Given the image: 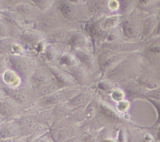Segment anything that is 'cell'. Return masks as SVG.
Masks as SVG:
<instances>
[{
	"label": "cell",
	"mask_w": 160,
	"mask_h": 142,
	"mask_svg": "<svg viewBox=\"0 0 160 142\" xmlns=\"http://www.w3.org/2000/svg\"><path fill=\"white\" fill-rule=\"evenodd\" d=\"M141 56L136 52L130 53L123 60L106 73V76L110 81H123L129 80L141 70Z\"/></svg>",
	"instance_id": "cell-1"
},
{
	"label": "cell",
	"mask_w": 160,
	"mask_h": 142,
	"mask_svg": "<svg viewBox=\"0 0 160 142\" xmlns=\"http://www.w3.org/2000/svg\"><path fill=\"white\" fill-rule=\"evenodd\" d=\"M122 37L126 42H134V41L141 39L142 29V21L133 17L123 18L120 24Z\"/></svg>",
	"instance_id": "cell-2"
},
{
	"label": "cell",
	"mask_w": 160,
	"mask_h": 142,
	"mask_svg": "<svg viewBox=\"0 0 160 142\" xmlns=\"http://www.w3.org/2000/svg\"><path fill=\"white\" fill-rule=\"evenodd\" d=\"M130 53L116 52L102 48V51L100 52L97 59L100 71L106 74L122 60H123Z\"/></svg>",
	"instance_id": "cell-3"
},
{
	"label": "cell",
	"mask_w": 160,
	"mask_h": 142,
	"mask_svg": "<svg viewBox=\"0 0 160 142\" xmlns=\"http://www.w3.org/2000/svg\"><path fill=\"white\" fill-rule=\"evenodd\" d=\"M8 61L12 70L25 79H30L35 71V66L31 59L20 56H9Z\"/></svg>",
	"instance_id": "cell-4"
},
{
	"label": "cell",
	"mask_w": 160,
	"mask_h": 142,
	"mask_svg": "<svg viewBox=\"0 0 160 142\" xmlns=\"http://www.w3.org/2000/svg\"><path fill=\"white\" fill-rule=\"evenodd\" d=\"M143 56L153 68H160V37H152L145 46Z\"/></svg>",
	"instance_id": "cell-5"
},
{
	"label": "cell",
	"mask_w": 160,
	"mask_h": 142,
	"mask_svg": "<svg viewBox=\"0 0 160 142\" xmlns=\"http://www.w3.org/2000/svg\"><path fill=\"white\" fill-rule=\"evenodd\" d=\"M46 68L49 70L55 81L63 88L78 85V83L76 82L74 78L70 73L66 72V70H62L50 64H47Z\"/></svg>",
	"instance_id": "cell-6"
},
{
	"label": "cell",
	"mask_w": 160,
	"mask_h": 142,
	"mask_svg": "<svg viewBox=\"0 0 160 142\" xmlns=\"http://www.w3.org/2000/svg\"><path fill=\"white\" fill-rule=\"evenodd\" d=\"M141 48V45L136 42H120L119 40L112 42H104L102 48L120 53H132Z\"/></svg>",
	"instance_id": "cell-7"
},
{
	"label": "cell",
	"mask_w": 160,
	"mask_h": 142,
	"mask_svg": "<svg viewBox=\"0 0 160 142\" xmlns=\"http://www.w3.org/2000/svg\"><path fill=\"white\" fill-rule=\"evenodd\" d=\"M73 54L78 58L80 63L84 68L87 69L88 71L90 73L95 72L96 68L98 67V59L88 49L75 50V51H73Z\"/></svg>",
	"instance_id": "cell-8"
},
{
	"label": "cell",
	"mask_w": 160,
	"mask_h": 142,
	"mask_svg": "<svg viewBox=\"0 0 160 142\" xmlns=\"http://www.w3.org/2000/svg\"><path fill=\"white\" fill-rule=\"evenodd\" d=\"M65 70L74 78L76 82L80 85L86 86L88 84L89 80H90V77H89L90 73L81 63L65 69Z\"/></svg>",
	"instance_id": "cell-9"
},
{
	"label": "cell",
	"mask_w": 160,
	"mask_h": 142,
	"mask_svg": "<svg viewBox=\"0 0 160 142\" xmlns=\"http://www.w3.org/2000/svg\"><path fill=\"white\" fill-rule=\"evenodd\" d=\"M53 80L54 78H53L52 75L47 68L46 70L45 69H36L35 71L32 73L31 78H30L31 84L36 88H38V87L51 82Z\"/></svg>",
	"instance_id": "cell-10"
},
{
	"label": "cell",
	"mask_w": 160,
	"mask_h": 142,
	"mask_svg": "<svg viewBox=\"0 0 160 142\" xmlns=\"http://www.w3.org/2000/svg\"><path fill=\"white\" fill-rule=\"evenodd\" d=\"M5 93L9 95L14 101L20 105L28 102L31 98V92L25 88H20V87H4Z\"/></svg>",
	"instance_id": "cell-11"
},
{
	"label": "cell",
	"mask_w": 160,
	"mask_h": 142,
	"mask_svg": "<svg viewBox=\"0 0 160 142\" xmlns=\"http://www.w3.org/2000/svg\"><path fill=\"white\" fill-rule=\"evenodd\" d=\"M159 18L155 14H151L142 20V29L141 40H148L152 37Z\"/></svg>",
	"instance_id": "cell-12"
},
{
	"label": "cell",
	"mask_w": 160,
	"mask_h": 142,
	"mask_svg": "<svg viewBox=\"0 0 160 142\" xmlns=\"http://www.w3.org/2000/svg\"><path fill=\"white\" fill-rule=\"evenodd\" d=\"M86 33L89 35V37L94 40L95 43H96L98 41L102 40L103 37H105L106 40V37L108 35V33L104 32L101 29L99 25V21H88L86 23L85 27H84Z\"/></svg>",
	"instance_id": "cell-13"
},
{
	"label": "cell",
	"mask_w": 160,
	"mask_h": 142,
	"mask_svg": "<svg viewBox=\"0 0 160 142\" xmlns=\"http://www.w3.org/2000/svg\"><path fill=\"white\" fill-rule=\"evenodd\" d=\"M123 18H124V15L123 14H113V15L107 16L99 20L100 27L104 32L109 33L116 27L120 25Z\"/></svg>",
	"instance_id": "cell-14"
},
{
	"label": "cell",
	"mask_w": 160,
	"mask_h": 142,
	"mask_svg": "<svg viewBox=\"0 0 160 142\" xmlns=\"http://www.w3.org/2000/svg\"><path fill=\"white\" fill-rule=\"evenodd\" d=\"M77 6L78 5L72 4L66 0H61L58 3L57 9L60 15L65 20H72L77 17V13H78Z\"/></svg>",
	"instance_id": "cell-15"
},
{
	"label": "cell",
	"mask_w": 160,
	"mask_h": 142,
	"mask_svg": "<svg viewBox=\"0 0 160 142\" xmlns=\"http://www.w3.org/2000/svg\"><path fill=\"white\" fill-rule=\"evenodd\" d=\"M88 42L87 36L81 33H76V34H71L70 38L66 43L73 51H75L78 49H88Z\"/></svg>",
	"instance_id": "cell-16"
},
{
	"label": "cell",
	"mask_w": 160,
	"mask_h": 142,
	"mask_svg": "<svg viewBox=\"0 0 160 142\" xmlns=\"http://www.w3.org/2000/svg\"><path fill=\"white\" fill-rule=\"evenodd\" d=\"M91 95L87 92H80L67 100L66 102L67 106L70 109H79L82 106L86 105L90 101Z\"/></svg>",
	"instance_id": "cell-17"
},
{
	"label": "cell",
	"mask_w": 160,
	"mask_h": 142,
	"mask_svg": "<svg viewBox=\"0 0 160 142\" xmlns=\"http://www.w3.org/2000/svg\"><path fill=\"white\" fill-rule=\"evenodd\" d=\"M68 95L67 94L66 91L62 89L58 91L55 92V93L51 94L47 96L42 97L39 98L38 102H40L42 106H48L52 105H56L58 103H60V101H63L67 98Z\"/></svg>",
	"instance_id": "cell-18"
},
{
	"label": "cell",
	"mask_w": 160,
	"mask_h": 142,
	"mask_svg": "<svg viewBox=\"0 0 160 142\" xmlns=\"http://www.w3.org/2000/svg\"><path fill=\"white\" fill-rule=\"evenodd\" d=\"M109 0H88L87 3L89 12L95 15L104 13L108 9Z\"/></svg>",
	"instance_id": "cell-19"
},
{
	"label": "cell",
	"mask_w": 160,
	"mask_h": 142,
	"mask_svg": "<svg viewBox=\"0 0 160 142\" xmlns=\"http://www.w3.org/2000/svg\"><path fill=\"white\" fill-rule=\"evenodd\" d=\"M124 89L125 91L133 98H145V94L148 91L138 84L135 81L134 82L130 81L128 84H125Z\"/></svg>",
	"instance_id": "cell-20"
},
{
	"label": "cell",
	"mask_w": 160,
	"mask_h": 142,
	"mask_svg": "<svg viewBox=\"0 0 160 142\" xmlns=\"http://www.w3.org/2000/svg\"><path fill=\"white\" fill-rule=\"evenodd\" d=\"M19 128L13 123H6L0 126V140L17 137Z\"/></svg>",
	"instance_id": "cell-21"
},
{
	"label": "cell",
	"mask_w": 160,
	"mask_h": 142,
	"mask_svg": "<svg viewBox=\"0 0 160 142\" xmlns=\"http://www.w3.org/2000/svg\"><path fill=\"white\" fill-rule=\"evenodd\" d=\"M62 88H63V87H61L55 80H53L51 82L48 83V84H45V85L36 89H38L37 94H38L40 98H42V97H45L47 96V95H51V94L55 93V92L61 90Z\"/></svg>",
	"instance_id": "cell-22"
},
{
	"label": "cell",
	"mask_w": 160,
	"mask_h": 142,
	"mask_svg": "<svg viewBox=\"0 0 160 142\" xmlns=\"http://www.w3.org/2000/svg\"><path fill=\"white\" fill-rule=\"evenodd\" d=\"M57 61L58 64L59 66H62L65 69L73 66H76L80 63L79 60L76 57V56L74 54H72V53H63V54L60 55L57 58Z\"/></svg>",
	"instance_id": "cell-23"
},
{
	"label": "cell",
	"mask_w": 160,
	"mask_h": 142,
	"mask_svg": "<svg viewBox=\"0 0 160 142\" xmlns=\"http://www.w3.org/2000/svg\"><path fill=\"white\" fill-rule=\"evenodd\" d=\"M98 109H99L101 113L109 120L117 121L120 119L118 112H116L109 105L106 104L104 101H100V103H98Z\"/></svg>",
	"instance_id": "cell-24"
},
{
	"label": "cell",
	"mask_w": 160,
	"mask_h": 142,
	"mask_svg": "<svg viewBox=\"0 0 160 142\" xmlns=\"http://www.w3.org/2000/svg\"><path fill=\"white\" fill-rule=\"evenodd\" d=\"M3 79L7 84L11 87H17L20 85V75L14 70H6L3 73Z\"/></svg>",
	"instance_id": "cell-25"
},
{
	"label": "cell",
	"mask_w": 160,
	"mask_h": 142,
	"mask_svg": "<svg viewBox=\"0 0 160 142\" xmlns=\"http://www.w3.org/2000/svg\"><path fill=\"white\" fill-rule=\"evenodd\" d=\"M21 38L23 42L28 45L32 47H37L39 42L42 41V39L38 34L32 32H25L21 35Z\"/></svg>",
	"instance_id": "cell-26"
},
{
	"label": "cell",
	"mask_w": 160,
	"mask_h": 142,
	"mask_svg": "<svg viewBox=\"0 0 160 142\" xmlns=\"http://www.w3.org/2000/svg\"><path fill=\"white\" fill-rule=\"evenodd\" d=\"M16 112V108L13 105L8 101H0V115L2 117H10Z\"/></svg>",
	"instance_id": "cell-27"
},
{
	"label": "cell",
	"mask_w": 160,
	"mask_h": 142,
	"mask_svg": "<svg viewBox=\"0 0 160 142\" xmlns=\"http://www.w3.org/2000/svg\"><path fill=\"white\" fill-rule=\"evenodd\" d=\"M38 9L42 12H45L51 6L54 0H30Z\"/></svg>",
	"instance_id": "cell-28"
},
{
	"label": "cell",
	"mask_w": 160,
	"mask_h": 142,
	"mask_svg": "<svg viewBox=\"0 0 160 142\" xmlns=\"http://www.w3.org/2000/svg\"><path fill=\"white\" fill-rule=\"evenodd\" d=\"M148 100V102L155 108L157 113V120H156V123L153 125V127L157 128L158 126H160V100L153 99V98H146Z\"/></svg>",
	"instance_id": "cell-29"
},
{
	"label": "cell",
	"mask_w": 160,
	"mask_h": 142,
	"mask_svg": "<svg viewBox=\"0 0 160 142\" xmlns=\"http://www.w3.org/2000/svg\"><path fill=\"white\" fill-rule=\"evenodd\" d=\"M156 0H137L136 6L142 10H148L154 6Z\"/></svg>",
	"instance_id": "cell-30"
},
{
	"label": "cell",
	"mask_w": 160,
	"mask_h": 142,
	"mask_svg": "<svg viewBox=\"0 0 160 142\" xmlns=\"http://www.w3.org/2000/svg\"><path fill=\"white\" fill-rule=\"evenodd\" d=\"M43 54L45 59L48 62H51V61L54 60L55 58L56 57V50L52 45H47L46 48L44 50Z\"/></svg>",
	"instance_id": "cell-31"
},
{
	"label": "cell",
	"mask_w": 160,
	"mask_h": 142,
	"mask_svg": "<svg viewBox=\"0 0 160 142\" xmlns=\"http://www.w3.org/2000/svg\"><path fill=\"white\" fill-rule=\"evenodd\" d=\"M97 86H98V88H99L101 91H102L110 92V94L111 92L116 88L114 84H112V81L110 82V81H109V80H108V81H100V82L98 83Z\"/></svg>",
	"instance_id": "cell-32"
},
{
	"label": "cell",
	"mask_w": 160,
	"mask_h": 142,
	"mask_svg": "<svg viewBox=\"0 0 160 142\" xmlns=\"http://www.w3.org/2000/svg\"><path fill=\"white\" fill-rule=\"evenodd\" d=\"M111 98L113 101L119 102V101L124 100L125 91L120 88H115L111 92Z\"/></svg>",
	"instance_id": "cell-33"
},
{
	"label": "cell",
	"mask_w": 160,
	"mask_h": 142,
	"mask_svg": "<svg viewBox=\"0 0 160 142\" xmlns=\"http://www.w3.org/2000/svg\"><path fill=\"white\" fill-rule=\"evenodd\" d=\"M134 0H119L120 5V10L123 12V15L124 12H129L134 4Z\"/></svg>",
	"instance_id": "cell-34"
},
{
	"label": "cell",
	"mask_w": 160,
	"mask_h": 142,
	"mask_svg": "<svg viewBox=\"0 0 160 142\" xmlns=\"http://www.w3.org/2000/svg\"><path fill=\"white\" fill-rule=\"evenodd\" d=\"M145 98H153V99L160 100V87L153 90L147 91L145 95Z\"/></svg>",
	"instance_id": "cell-35"
},
{
	"label": "cell",
	"mask_w": 160,
	"mask_h": 142,
	"mask_svg": "<svg viewBox=\"0 0 160 142\" xmlns=\"http://www.w3.org/2000/svg\"><path fill=\"white\" fill-rule=\"evenodd\" d=\"M17 10L19 11L20 13L28 14L32 11V7L30 4L24 3V4H18L17 6Z\"/></svg>",
	"instance_id": "cell-36"
},
{
	"label": "cell",
	"mask_w": 160,
	"mask_h": 142,
	"mask_svg": "<svg viewBox=\"0 0 160 142\" xmlns=\"http://www.w3.org/2000/svg\"><path fill=\"white\" fill-rule=\"evenodd\" d=\"M130 107L129 101L127 100H122V101L117 102V109L120 112H125L128 110Z\"/></svg>",
	"instance_id": "cell-37"
},
{
	"label": "cell",
	"mask_w": 160,
	"mask_h": 142,
	"mask_svg": "<svg viewBox=\"0 0 160 142\" xmlns=\"http://www.w3.org/2000/svg\"><path fill=\"white\" fill-rule=\"evenodd\" d=\"M108 9L111 12L120 10V5L119 0H109V2H108Z\"/></svg>",
	"instance_id": "cell-38"
},
{
	"label": "cell",
	"mask_w": 160,
	"mask_h": 142,
	"mask_svg": "<svg viewBox=\"0 0 160 142\" xmlns=\"http://www.w3.org/2000/svg\"><path fill=\"white\" fill-rule=\"evenodd\" d=\"M9 35V30L3 21L0 20V38H5Z\"/></svg>",
	"instance_id": "cell-39"
},
{
	"label": "cell",
	"mask_w": 160,
	"mask_h": 142,
	"mask_svg": "<svg viewBox=\"0 0 160 142\" xmlns=\"http://www.w3.org/2000/svg\"><path fill=\"white\" fill-rule=\"evenodd\" d=\"M6 62L5 60V58L2 56H0V74L6 71Z\"/></svg>",
	"instance_id": "cell-40"
},
{
	"label": "cell",
	"mask_w": 160,
	"mask_h": 142,
	"mask_svg": "<svg viewBox=\"0 0 160 142\" xmlns=\"http://www.w3.org/2000/svg\"><path fill=\"white\" fill-rule=\"evenodd\" d=\"M160 37V17H159V20L158 21L157 25H156V27L155 29L154 33L152 34V37Z\"/></svg>",
	"instance_id": "cell-41"
},
{
	"label": "cell",
	"mask_w": 160,
	"mask_h": 142,
	"mask_svg": "<svg viewBox=\"0 0 160 142\" xmlns=\"http://www.w3.org/2000/svg\"><path fill=\"white\" fill-rule=\"evenodd\" d=\"M156 140L160 142V126L156 128Z\"/></svg>",
	"instance_id": "cell-42"
},
{
	"label": "cell",
	"mask_w": 160,
	"mask_h": 142,
	"mask_svg": "<svg viewBox=\"0 0 160 142\" xmlns=\"http://www.w3.org/2000/svg\"><path fill=\"white\" fill-rule=\"evenodd\" d=\"M66 1L72 3V4L79 5L80 2H81V0H66Z\"/></svg>",
	"instance_id": "cell-43"
},
{
	"label": "cell",
	"mask_w": 160,
	"mask_h": 142,
	"mask_svg": "<svg viewBox=\"0 0 160 142\" xmlns=\"http://www.w3.org/2000/svg\"><path fill=\"white\" fill-rule=\"evenodd\" d=\"M105 142H113V141H112V140H106Z\"/></svg>",
	"instance_id": "cell-44"
},
{
	"label": "cell",
	"mask_w": 160,
	"mask_h": 142,
	"mask_svg": "<svg viewBox=\"0 0 160 142\" xmlns=\"http://www.w3.org/2000/svg\"><path fill=\"white\" fill-rule=\"evenodd\" d=\"M157 71H158V72H159V74H160V68L159 69V70H157Z\"/></svg>",
	"instance_id": "cell-45"
},
{
	"label": "cell",
	"mask_w": 160,
	"mask_h": 142,
	"mask_svg": "<svg viewBox=\"0 0 160 142\" xmlns=\"http://www.w3.org/2000/svg\"><path fill=\"white\" fill-rule=\"evenodd\" d=\"M159 13H160V7H159Z\"/></svg>",
	"instance_id": "cell-46"
},
{
	"label": "cell",
	"mask_w": 160,
	"mask_h": 142,
	"mask_svg": "<svg viewBox=\"0 0 160 142\" xmlns=\"http://www.w3.org/2000/svg\"><path fill=\"white\" fill-rule=\"evenodd\" d=\"M44 142H45V141H44Z\"/></svg>",
	"instance_id": "cell-47"
}]
</instances>
